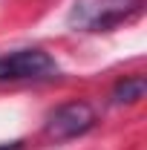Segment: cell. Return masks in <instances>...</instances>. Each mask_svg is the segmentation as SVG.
I'll return each mask as SVG.
<instances>
[{"instance_id":"obj_5","label":"cell","mask_w":147,"mask_h":150,"mask_svg":"<svg viewBox=\"0 0 147 150\" xmlns=\"http://www.w3.org/2000/svg\"><path fill=\"white\" fill-rule=\"evenodd\" d=\"M0 150H23V142L15 139V142H0Z\"/></svg>"},{"instance_id":"obj_4","label":"cell","mask_w":147,"mask_h":150,"mask_svg":"<svg viewBox=\"0 0 147 150\" xmlns=\"http://www.w3.org/2000/svg\"><path fill=\"white\" fill-rule=\"evenodd\" d=\"M144 90H147V81L144 75H124L121 81H115L112 87V104H136L144 98Z\"/></svg>"},{"instance_id":"obj_3","label":"cell","mask_w":147,"mask_h":150,"mask_svg":"<svg viewBox=\"0 0 147 150\" xmlns=\"http://www.w3.org/2000/svg\"><path fill=\"white\" fill-rule=\"evenodd\" d=\"M98 124V112L90 101H66L46 115L43 133L52 142H69L78 136H87Z\"/></svg>"},{"instance_id":"obj_1","label":"cell","mask_w":147,"mask_h":150,"mask_svg":"<svg viewBox=\"0 0 147 150\" xmlns=\"http://www.w3.org/2000/svg\"><path fill=\"white\" fill-rule=\"evenodd\" d=\"M144 12V0H75L69 26L81 32H110Z\"/></svg>"},{"instance_id":"obj_2","label":"cell","mask_w":147,"mask_h":150,"mask_svg":"<svg viewBox=\"0 0 147 150\" xmlns=\"http://www.w3.org/2000/svg\"><path fill=\"white\" fill-rule=\"evenodd\" d=\"M58 75H61L58 61L40 46H23V49L0 55V84L49 81V78H58Z\"/></svg>"}]
</instances>
